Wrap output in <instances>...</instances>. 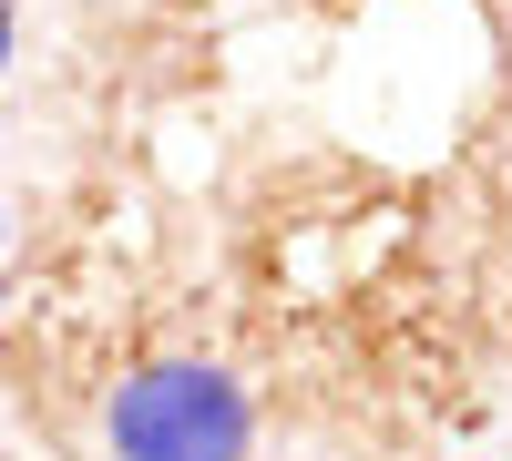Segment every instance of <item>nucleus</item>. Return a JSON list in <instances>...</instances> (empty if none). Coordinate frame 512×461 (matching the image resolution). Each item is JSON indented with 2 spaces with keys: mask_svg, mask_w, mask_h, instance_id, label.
Masks as SVG:
<instances>
[{
  "mask_svg": "<svg viewBox=\"0 0 512 461\" xmlns=\"http://www.w3.org/2000/svg\"><path fill=\"white\" fill-rule=\"evenodd\" d=\"M113 461H246L256 451V400L216 359H144L103 400Z\"/></svg>",
  "mask_w": 512,
  "mask_h": 461,
  "instance_id": "1",
  "label": "nucleus"
},
{
  "mask_svg": "<svg viewBox=\"0 0 512 461\" xmlns=\"http://www.w3.org/2000/svg\"><path fill=\"white\" fill-rule=\"evenodd\" d=\"M11 31H21V21H11V0H0V72H11Z\"/></svg>",
  "mask_w": 512,
  "mask_h": 461,
  "instance_id": "2",
  "label": "nucleus"
}]
</instances>
